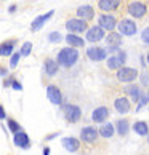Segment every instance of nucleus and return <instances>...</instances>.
Here are the masks:
<instances>
[{"instance_id": "8", "label": "nucleus", "mask_w": 149, "mask_h": 155, "mask_svg": "<svg viewBox=\"0 0 149 155\" xmlns=\"http://www.w3.org/2000/svg\"><path fill=\"white\" fill-rule=\"evenodd\" d=\"M98 26L103 27L104 31H109L112 32V29L117 26V19H116V16H112V15H100V18H98Z\"/></svg>"}, {"instance_id": "31", "label": "nucleus", "mask_w": 149, "mask_h": 155, "mask_svg": "<svg viewBox=\"0 0 149 155\" xmlns=\"http://www.w3.org/2000/svg\"><path fill=\"white\" fill-rule=\"evenodd\" d=\"M19 58H21V53H13V56H11V59H10V67H16V66H18Z\"/></svg>"}, {"instance_id": "37", "label": "nucleus", "mask_w": 149, "mask_h": 155, "mask_svg": "<svg viewBox=\"0 0 149 155\" xmlns=\"http://www.w3.org/2000/svg\"><path fill=\"white\" fill-rule=\"evenodd\" d=\"M43 155H50V147H43Z\"/></svg>"}, {"instance_id": "33", "label": "nucleus", "mask_w": 149, "mask_h": 155, "mask_svg": "<svg viewBox=\"0 0 149 155\" xmlns=\"http://www.w3.org/2000/svg\"><path fill=\"white\" fill-rule=\"evenodd\" d=\"M149 101V94H146V93H143V96H141V99L138 101V107H136V110H140V109L143 107V106H146V102Z\"/></svg>"}, {"instance_id": "5", "label": "nucleus", "mask_w": 149, "mask_h": 155, "mask_svg": "<svg viewBox=\"0 0 149 155\" xmlns=\"http://www.w3.org/2000/svg\"><path fill=\"white\" fill-rule=\"evenodd\" d=\"M117 27H119V34H122L125 37H131L136 34V24L131 19H122Z\"/></svg>"}, {"instance_id": "21", "label": "nucleus", "mask_w": 149, "mask_h": 155, "mask_svg": "<svg viewBox=\"0 0 149 155\" xmlns=\"http://www.w3.org/2000/svg\"><path fill=\"white\" fill-rule=\"evenodd\" d=\"M43 69H45V72H47V75H55V74L58 72V69H59V64H58V61L47 58L45 62H43Z\"/></svg>"}, {"instance_id": "3", "label": "nucleus", "mask_w": 149, "mask_h": 155, "mask_svg": "<svg viewBox=\"0 0 149 155\" xmlns=\"http://www.w3.org/2000/svg\"><path fill=\"white\" fill-rule=\"evenodd\" d=\"M66 29L69 31V34H80L85 32V29H90L88 27V21H83L80 18H72L66 21Z\"/></svg>"}, {"instance_id": "39", "label": "nucleus", "mask_w": 149, "mask_h": 155, "mask_svg": "<svg viewBox=\"0 0 149 155\" xmlns=\"http://www.w3.org/2000/svg\"><path fill=\"white\" fill-rule=\"evenodd\" d=\"M15 10H16V7H15V5H13V7H10V10H8V11H10V13H13Z\"/></svg>"}, {"instance_id": "7", "label": "nucleus", "mask_w": 149, "mask_h": 155, "mask_svg": "<svg viewBox=\"0 0 149 155\" xmlns=\"http://www.w3.org/2000/svg\"><path fill=\"white\" fill-rule=\"evenodd\" d=\"M128 13L133 18H143L146 15V5L140 0H133V2L128 3Z\"/></svg>"}, {"instance_id": "30", "label": "nucleus", "mask_w": 149, "mask_h": 155, "mask_svg": "<svg viewBox=\"0 0 149 155\" xmlns=\"http://www.w3.org/2000/svg\"><path fill=\"white\" fill-rule=\"evenodd\" d=\"M31 50H32V43L31 42H24L22 47H21V50H19V53H21V56H29Z\"/></svg>"}, {"instance_id": "40", "label": "nucleus", "mask_w": 149, "mask_h": 155, "mask_svg": "<svg viewBox=\"0 0 149 155\" xmlns=\"http://www.w3.org/2000/svg\"><path fill=\"white\" fill-rule=\"evenodd\" d=\"M146 59H147V62H149V53L146 54Z\"/></svg>"}, {"instance_id": "17", "label": "nucleus", "mask_w": 149, "mask_h": 155, "mask_svg": "<svg viewBox=\"0 0 149 155\" xmlns=\"http://www.w3.org/2000/svg\"><path fill=\"white\" fill-rule=\"evenodd\" d=\"M15 144L18 147H22V149H29L31 146V141H29V136H27L24 131H19V133H16L15 137H13Z\"/></svg>"}, {"instance_id": "38", "label": "nucleus", "mask_w": 149, "mask_h": 155, "mask_svg": "<svg viewBox=\"0 0 149 155\" xmlns=\"http://www.w3.org/2000/svg\"><path fill=\"white\" fill-rule=\"evenodd\" d=\"M58 134H59V133H55V134H50V136L47 137V139L50 141V139H53V137H56V136H58Z\"/></svg>"}, {"instance_id": "35", "label": "nucleus", "mask_w": 149, "mask_h": 155, "mask_svg": "<svg viewBox=\"0 0 149 155\" xmlns=\"http://www.w3.org/2000/svg\"><path fill=\"white\" fill-rule=\"evenodd\" d=\"M0 118H2V120H7V118H8V117H7V114H5L3 106H0Z\"/></svg>"}, {"instance_id": "22", "label": "nucleus", "mask_w": 149, "mask_h": 155, "mask_svg": "<svg viewBox=\"0 0 149 155\" xmlns=\"http://www.w3.org/2000/svg\"><path fill=\"white\" fill-rule=\"evenodd\" d=\"M16 45V40H7V42H3L0 45V54L3 56V58H7V56H13V48Z\"/></svg>"}, {"instance_id": "14", "label": "nucleus", "mask_w": 149, "mask_h": 155, "mask_svg": "<svg viewBox=\"0 0 149 155\" xmlns=\"http://www.w3.org/2000/svg\"><path fill=\"white\" fill-rule=\"evenodd\" d=\"M106 118H109V110H107V107H104V106L96 107L93 110V114H91V120H93L95 123H104Z\"/></svg>"}, {"instance_id": "18", "label": "nucleus", "mask_w": 149, "mask_h": 155, "mask_svg": "<svg viewBox=\"0 0 149 155\" xmlns=\"http://www.w3.org/2000/svg\"><path fill=\"white\" fill-rule=\"evenodd\" d=\"M63 147L66 149V150H69V152H77L79 150V147H80V141L77 139V137H64L63 139Z\"/></svg>"}, {"instance_id": "27", "label": "nucleus", "mask_w": 149, "mask_h": 155, "mask_svg": "<svg viewBox=\"0 0 149 155\" xmlns=\"http://www.w3.org/2000/svg\"><path fill=\"white\" fill-rule=\"evenodd\" d=\"M125 91H127V93L131 96V99H133V101H140L141 96H143V93H141V90H140L138 85H130V87L125 90Z\"/></svg>"}, {"instance_id": "26", "label": "nucleus", "mask_w": 149, "mask_h": 155, "mask_svg": "<svg viewBox=\"0 0 149 155\" xmlns=\"http://www.w3.org/2000/svg\"><path fill=\"white\" fill-rule=\"evenodd\" d=\"M133 131H135L136 134H140V136H146L149 133V126H147L146 122H135Z\"/></svg>"}, {"instance_id": "10", "label": "nucleus", "mask_w": 149, "mask_h": 155, "mask_svg": "<svg viewBox=\"0 0 149 155\" xmlns=\"http://www.w3.org/2000/svg\"><path fill=\"white\" fill-rule=\"evenodd\" d=\"M47 96L48 99L56 106H61L63 104V94H61V90L56 87V85H48L47 87Z\"/></svg>"}, {"instance_id": "29", "label": "nucleus", "mask_w": 149, "mask_h": 155, "mask_svg": "<svg viewBox=\"0 0 149 155\" xmlns=\"http://www.w3.org/2000/svg\"><path fill=\"white\" fill-rule=\"evenodd\" d=\"M61 40H63V35H61V32H58V31L51 32L48 35V42H51V43H59Z\"/></svg>"}, {"instance_id": "6", "label": "nucleus", "mask_w": 149, "mask_h": 155, "mask_svg": "<svg viewBox=\"0 0 149 155\" xmlns=\"http://www.w3.org/2000/svg\"><path fill=\"white\" fill-rule=\"evenodd\" d=\"M125 59H127V56H125V51H119V53H116L114 56H111V58H107V69L109 71H114V69H122Z\"/></svg>"}, {"instance_id": "1", "label": "nucleus", "mask_w": 149, "mask_h": 155, "mask_svg": "<svg viewBox=\"0 0 149 155\" xmlns=\"http://www.w3.org/2000/svg\"><path fill=\"white\" fill-rule=\"evenodd\" d=\"M79 59V51L74 48V47H66L59 50L58 56H56V61H58V64L63 66V67H71L77 62Z\"/></svg>"}, {"instance_id": "13", "label": "nucleus", "mask_w": 149, "mask_h": 155, "mask_svg": "<svg viewBox=\"0 0 149 155\" xmlns=\"http://www.w3.org/2000/svg\"><path fill=\"white\" fill-rule=\"evenodd\" d=\"M53 15H55V11H53V10H50L48 13L37 16V18L32 21V24H31V31H32V32H36V31H39V29H42L43 24H45L47 21H50V18H51Z\"/></svg>"}, {"instance_id": "36", "label": "nucleus", "mask_w": 149, "mask_h": 155, "mask_svg": "<svg viewBox=\"0 0 149 155\" xmlns=\"http://www.w3.org/2000/svg\"><path fill=\"white\" fill-rule=\"evenodd\" d=\"M0 74H2V77L7 75V67H2V69H0Z\"/></svg>"}, {"instance_id": "12", "label": "nucleus", "mask_w": 149, "mask_h": 155, "mask_svg": "<svg viewBox=\"0 0 149 155\" xmlns=\"http://www.w3.org/2000/svg\"><path fill=\"white\" fill-rule=\"evenodd\" d=\"M98 134H100V130L93 128V126H85V128H82V131H80V139L83 142H95Z\"/></svg>"}, {"instance_id": "23", "label": "nucleus", "mask_w": 149, "mask_h": 155, "mask_svg": "<svg viewBox=\"0 0 149 155\" xmlns=\"http://www.w3.org/2000/svg\"><path fill=\"white\" fill-rule=\"evenodd\" d=\"M66 42L71 45V47L74 48H79V47H83L85 45V40L80 38L79 35H76V34H67L66 35Z\"/></svg>"}, {"instance_id": "2", "label": "nucleus", "mask_w": 149, "mask_h": 155, "mask_svg": "<svg viewBox=\"0 0 149 155\" xmlns=\"http://www.w3.org/2000/svg\"><path fill=\"white\" fill-rule=\"evenodd\" d=\"M63 112H64V118L69 123H77L80 117H82V110L76 104H64L63 106Z\"/></svg>"}, {"instance_id": "11", "label": "nucleus", "mask_w": 149, "mask_h": 155, "mask_svg": "<svg viewBox=\"0 0 149 155\" xmlns=\"http://www.w3.org/2000/svg\"><path fill=\"white\" fill-rule=\"evenodd\" d=\"M87 56L91 59V61H104L107 58V53H106V50L104 48H101V47H90L87 48Z\"/></svg>"}, {"instance_id": "34", "label": "nucleus", "mask_w": 149, "mask_h": 155, "mask_svg": "<svg viewBox=\"0 0 149 155\" xmlns=\"http://www.w3.org/2000/svg\"><path fill=\"white\" fill-rule=\"evenodd\" d=\"M11 87H13L15 90H18V91H21L22 90V85L18 82V80H15V82H13V85H11Z\"/></svg>"}, {"instance_id": "9", "label": "nucleus", "mask_w": 149, "mask_h": 155, "mask_svg": "<svg viewBox=\"0 0 149 155\" xmlns=\"http://www.w3.org/2000/svg\"><path fill=\"white\" fill-rule=\"evenodd\" d=\"M85 37H87V42L96 43V42H100V40L104 38V29L100 27V26H93L87 31V35Z\"/></svg>"}, {"instance_id": "15", "label": "nucleus", "mask_w": 149, "mask_h": 155, "mask_svg": "<svg viewBox=\"0 0 149 155\" xmlns=\"http://www.w3.org/2000/svg\"><path fill=\"white\" fill-rule=\"evenodd\" d=\"M76 13H77L79 18L83 19V21H90V19L95 18V10L91 8L90 5H82V7H79Z\"/></svg>"}, {"instance_id": "41", "label": "nucleus", "mask_w": 149, "mask_h": 155, "mask_svg": "<svg viewBox=\"0 0 149 155\" xmlns=\"http://www.w3.org/2000/svg\"><path fill=\"white\" fill-rule=\"evenodd\" d=\"M147 142H149V134H147Z\"/></svg>"}, {"instance_id": "20", "label": "nucleus", "mask_w": 149, "mask_h": 155, "mask_svg": "<svg viewBox=\"0 0 149 155\" xmlns=\"http://www.w3.org/2000/svg\"><path fill=\"white\" fill-rule=\"evenodd\" d=\"M106 43L109 48H119L120 45H122V34L109 32V35L106 37Z\"/></svg>"}, {"instance_id": "25", "label": "nucleus", "mask_w": 149, "mask_h": 155, "mask_svg": "<svg viewBox=\"0 0 149 155\" xmlns=\"http://www.w3.org/2000/svg\"><path fill=\"white\" fill-rule=\"evenodd\" d=\"M114 133H116V126L112 123H103L100 128V136L103 137H112Z\"/></svg>"}, {"instance_id": "16", "label": "nucleus", "mask_w": 149, "mask_h": 155, "mask_svg": "<svg viewBox=\"0 0 149 155\" xmlns=\"http://www.w3.org/2000/svg\"><path fill=\"white\" fill-rule=\"evenodd\" d=\"M114 107H116V110L119 114H127L130 112V109H131V104H130V101L127 99V97H117L116 101H114Z\"/></svg>"}, {"instance_id": "28", "label": "nucleus", "mask_w": 149, "mask_h": 155, "mask_svg": "<svg viewBox=\"0 0 149 155\" xmlns=\"http://www.w3.org/2000/svg\"><path fill=\"white\" fill-rule=\"evenodd\" d=\"M7 120H8V130H10L13 134H16V133H19V131H22L18 122H15L13 118H7Z\"/></svg>"}, {"instance_id": "24", "label": "nucleus", "mask_w": 149, "mask_h": 155, "mask_svg": "<svg viewBox=\"0 0 149 155\" xmlns=\"http://www.w3.org/2000/svg\"><path fill=\"white\" fill-rule=\"evenodd\" d=\"M116 131L120 134V136H125L130 131V123L127 118H120L119 122L116 123Z\"/></svg>"}, {"instance_id": "32", "label": "nucleus", "mask_w": 149, "mask_h": 155, "mask_svg": "<svg viewBox=\"0 0 149 155\" xmlns=\"http://www.w3.org/2000/svg\"><path fill=\"white\" fill-rule=\"evenodd\" d=\"M141 42L144 45H149V27L143 29V32H141Z\"/></svg>"}, {"instance_id": "19", "label": "nucleus", "mask_w": 149, "mask_h": 155, "mask_svg": "<svg viewBox=\"0 0 149 155\" xmlns=\"http://www.w3.org/2000/svg\"><path fill=\"white\" fill-rule=\"evenodd\" d=\"M98 7L103 11H114L120 7V0H98Z\"/></svg>"}, {"instance_id": "4", "label": "nucleus", "mask_w": 149, "mask_h": 155, "mask_svg": "<svg viewBox=\"0 0 149 155\" xmlns=\"http://www.w3.org/2000/svg\"><path fill=\"white\" fill-rule=\"evenodd\" d=\"M138 78V71L133 67H122L117 71V80L124 83H131L133 80Z\"/></svg>"}]
</instances>
